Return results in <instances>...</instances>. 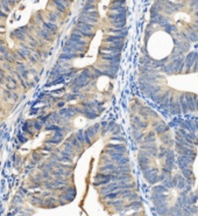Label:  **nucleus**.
Instances as JSON below:
<instances>
[{
    "label": "nucleus",
    "mask_w": 198,
    "mask_h": 216,
    "mask_svg": "<svg viewBox=\"0 0 198 216\" xmlns=\"http://www.w3.org/2000/svg\"><path fill=\"white\" fill-rule=\"evenodd\" d=\"M35 19H36V20L39 21V22H40V24H42V22H43V21H45V20H46V19H45V15H43V14H42V12H37V13L35 14Z\"/></svg>",
    "instance_id": "obj_35"
},
{
    "label": "nucleus",
    "mask_w": 198,
    "mask_h": 216,
    "mask_svg": "<svg viewBox=\"0 0 198 216\" xmlns=\"http://www.w3.org/2000/svg\"><path fill=\"white\" fill-rule=\"evenodd\" d=\"M41 26H42L43 29L48 31L49 33H51V34H54V35H56V32L58 31V25L53 24V22H49V21H47V20L43 21V22L41 24Z\"/></svg>",
    "instance_id": "obj_13"
},
{
    "label": "nucleus",
    "mask_w": 198,
    "mask_h": 216,
    "mask_svg": "<svg viewBox=\"0 0 198 216\" xmlns=\"http://www.w3.org/2000/svg\"><path fill=\"white\" fill-rule=\"evenodd\" d=\"M69 39L72 40V41H75V42H77V43H79L80 46H86V45H87V41L82 36V34H80V33L78 32V29H76V28L72 29V32H71Z\"/></svg>",
    "instance_id": "obj_8"
},
{
    "label": "nucleus",
    "mask_w": 198,
    "mask_h": 216,
    "mask_svg": "<svg viewBox=\"0 0 198 216\" xmlns=\"http://www.w3.org/2000/svg\"><path fill=\"white\" fill-rule=\"evenodd\" d=\"M43 158H45V157H43V154L40 152V151H39V149H35L34 152L30 154V159H29V160H32L34 164L37 165V164H40V162L43 160Z\"/></svg>",
    "instance_id": "obj_21"
},
{
    "label": "nucleus",
    "mask_w": 198,
    "mask_h": 216,
    "mask_svg": "<svg viewBox=\"0 0 198 216\" xmlns=\"http://www.w3.org/2000/svg\"><path fill=\"white\" fill-rule=\"evenodd\" d=\"M3 98L4 101L8 102V101H12V90H8V89H4L3 90Z\"/></svg>",
    "instance_id": "obj_32"
},
{
    "label": "nucleus",
    "mask_w": 198,
    "mask_h": 216,
    "mask_svg": "<svg viewBox=\"0 0 198 216\" xmlns=\"http://www.w3.org/2000/svg\"><path fill=\"white\" fill-rule=\"evenodd\" d=\"M5 86H6V89H8V90H12V91H18V89H19L20 84H19L18 79H16L14 76H12V75H6V82H5Z\"/></svg>",
    "instance_id": "obj_7"
},
{
    "label": "nucleus",
    "mask_w": 198,
    "mask_h": 216,
    "mask_svg": "<svg viewBox=\"0 0 198 216\" xmlns=\"http://www.w3.org/2000/svg\"><path fill=\"white\" fill-rule=\"evenodd\" d=\"M11 36H12L14 40L19 41V42H26V41H27V34H24L22 32H20L19 29H15L14 32H12Z\"/></svg>",
    "instance_id": "obj_19"
},
{
    "label": "nucleus",
    "mask_w": 198,
    "mask_h": 216,
    "mask_svg": "<svg viewBox=\"0 0 198 216\" xmlns=\"http://www.w3.org/2000/svg\"><path fill=\"white\" fill-rule=\"evenodd\" d=\"M108 143H112V144H121L125 143V138L119 133V134H112V137H109Z\"/></svg>",
    "instance_id": "obj_25"
},
{
    "label": "nucleus",
    "mask_w": 198,
    "mask_h": 216,
    "mask_svg": "<svg viewBox=\"0 0 198 216\" xmlns=\"http://www.w3.org/2000/svg\"><path fill=\"white\" fill-rule=\"evenodd\" d=\"M125 40L124 36L120 35H113V34H107L106 36H104L103 42L104 43H111V42H122Z\"/></svg>",
    "instance_id": "obj_16"
},
{
    "label": "nucleus",
    "mask_w": 198,
    "mask_h": 216,
    "mask_svg": "<svg viewBox=\"0 0 198 216\" xmlns=\"http://www.w3.org/2000/svg\"><path fill=\"white\" fill-rule=\"evenodd\" d=\"M20 32H22L24 34H28L29 33V27L28 26H24V27H20V28H18Z\"/></svg>",
    "instance_id": "obj_39"
},
{
    "label": "nucleus",
    "mask_w": 198,
    "mask_h": 216,
    "mask_svg": "<svg viewBox=\"0 0 198 216\" xmlns=\"http://www.w3.org/2000/svg\"><path fill=\"white\" fill-rule=\"evenodd\" d=\"M72 146H74V148H75V151H76V152H77V154H80L82 152H83V146L80 145V143L77 140V138H76V136H75V133H72L68 139H67Z\"/></svg>",
    "instance_id": "obj_12"
},
{
    "label": "nucleus",
    "mask_w": 198,
    "mask_h": 216,
    "mask_svg": "<svg viewBox=\"0 0 198 216\" xmlns=\"http://www.w3.org/2000/svg\"><path fill=\"white\" fill-rule=\"evenodd\" d=\"M62 149H64L65 152L67 153H69L72 158H75L76 156H77V152L75 151V148H74V146L68 141V140H64L63 143H62V147H61Z\"/></svg>",
    "instance_id": "obj_15"
},
{
    "label": "nucleus",
    "mask_w": 198,
    "mask_h": 216,
    "mask_svg": "<svg viewBox=\"0 0 198 216\" xmlns=\"http://www.w3.org/2000/svg\"><path fill=\"white\" fill-rule=\"evenodd\" d=\"M109 162H113V160L111 159L108 154H105V153H101L100 156V160H99V165H104V164H109Z\"/></svg>",
    "instance_id": "obj_27"
},
{
    "label": "nucleus",
    "mask_w": 198,
    "mask_h": 216,
    "mask_svg": "<svg viewBox=\"0 0 198 216\" xmlns=\"http://www.w3.org/2000/svg\"><path fill=\"white\" fill-rule=\"evenodd\" d=\"M97 11V7H96V4H84L83 6V10L82 12H95Z\"/></svg>",
    "instance_id": "obj_30"
},
{
    "label": "nucleus",
    "mask_w": 198,
    "mask_h": 216,
    "mask_svg": "<svg viewBox=\"0 0 198 216\" xmlns=\"http://www.w3.org/2000/svg\"><path fill=\"white\" fill-rule=\"evenodd\" d=\"M75 136H76L77 140L80 143V145L84 147V146H85V133H84V130L80 128V130H78V131H76V132H75Z\"/></svg>",
    "instance_id": "obj_24"
},
{
    "label": "nucleus",
    "mask_w": 198,
    "mask_h": 216,
    "mask_svg": "<svg viewBox=\"0 0 198 216\" xmlns=\"http://www.w3.org/2000/svg\"><path fill=\"white\" fill-rule=\"evenodd\" d=\"M32 124H33V128H34L35 133L40 132L41 130H42V127H43V124H42L40 120H37L36 118H35V119H32Z\"/></svg>",
    "instance_id": "obj_26"
},
{
    "label": "nucleus",
    "mask_w": 198,
    "mask_h": 216,
    "mask_svg": "<svg viewBox=\"0 0 198 216\" xmlns=\"http://www.w3.org/2000/svg\"><path fill=\"white\" fill-rule=\"evenodd\" d=\"M65 104H67V103H65V101L63 99V98H61L56 104H55V106L57 107V109H62V107H64L65 106Z\"/></svg>",
    "instance_id": "obj_36"
},
{
    "label": "nucleus",
    "mask_w": 198,
    "mask_h": 216,
    "mask_svg": "<svg viewBox=\"0 0 198 216\" xmlns=\"http://www.w3.org/2000/svg\"><path fill=\"white\" fill-rule=\"evenodd\" d=\"M14 1H15V4H18V3H20V1H21V0H14Z\"/></svg>",
    "instance_id": "obj_41"
},
{
    "label": "nucleus",
    "mask_w": 198,
    "mask_h": 216,
    "mask_svg": "<svg viewBox=\"0 0 198 216\" xmlns=\"http://www.w3.org/2000/svg\"><path fill=\"white\" fill-rule=\"evenodd\" d=\"M78 98V96L76 95V94H74V92H67L64 95V97H63V99L65 101V103H68V102H72V101H75V99H77Z\"/></svg>",
    "instance_id": "obj_28"
},
{
    "label": "nucleus",
    "mask_w": 198,
    "mask_h": 216,
    "mask_svg": "<svg viewBox=\"0 0 198 216\" xmlns=\"http://www.w3.org/2000/svg\"><path fill=\"white\" fill-rule=\"evenodd\" d=\"M64 141V133L62 132H54L49 138L45 140L46 144L53 145V146H58Z\"/></svg>",
    "instance_id": "obj_4"
},
{
    "label": "nucleus",
    "mask_w": 198,
    "mask_h": 216,
    "mask_svg": "<svg viewBox=\"0 0 198 216\" xmlns=\"http://www.w3.org/2000/svg\"><path fill=\"white\" fill-rule=\"evenodd\" d=\"M107 19L109 21H126V14L121 13H113V12H107Z\"/></svg>",
    "instance_id": "obj_17"
},
{
    "label": "nucleus",
    "mask_w": 198,
    "mask_h": 216,
    "mask_svg": "<svg viewBox=\"0 0 198 216\" xmlns=\"http://www.w3.org/2000/svg\"><path fill=\"white\" fill-rule=\"evenodd\" d=\"M18 140L20 141V145H22V144H26L29 140V137L27 134H25L24 132H21V133L18 134Z\"/></svg>",
    "instance_id": "obj_31"
},
{
    "label": "nucleus",
    "mask_w": 198,
    "mask_h": 216,
    "mask_svg": "<svg viewBox=\"0 0 198 216\" xmlns=\"http://www.w3.org/2000/svg\"><path fill=\"white\" fill-rule=\"evenodd\" d=\"M76 194H77L76 187L72 186V185H69L63 192H61V193L58 194V195H57V199L63 200L65 203H69V202H72V201L75 200Z\"/></svg>",
    "instance_id": "obj_1"
},
{
    "label": "nucleus",
    "mask_w": 198,
    "mask_h": 216,
    "mask_svg": "<svg viewBox=\"0 0 198 216\" xmlns=\"http://www.w3.org/2000/svg\"><path fill=\"white\" fill-rule=\"evenodd\" d=\"M95 1H96V3H97V1H99V0H95Z\"/></svg>",
    "instance_id": "obj_43"
},
{
    "label": "nucleus",
    "mask_w": 198,
    "mask_h": 216,
    "mask_svg": "<svg viewBox=\"0 0 198 216\" xmlns=\"http://www.w3.org/2000/svg\"><path fill=\"white\" fill-rule=\"evenodd\" d=\"M42 203H43V198L41 195H32L30 196V204H33L34 207H41L42 208Z\"/></svg>",
    "instance_id": "obj_22"
},
{
    "label": "nucleus",
    "mask_w": 198,
    "mask_h": 216,
    "mask_svg": "<svg viewBox=\"0 0 198 216\" xmlns=\"http://www.w3.org/2000/svg\"><path fill=\"white\" fill-rule=\"evenodd\" d=\"M117 169V164L116 162H109V164H104L99 165L98 172L100 173H106V174H112V173Z\"/></svg>",
    "instance_id": "obj_9"
},
{
    "label": "nucleus",
    "mask_w": 198,
    "mask_h": 216,
    "mask_svg": "<svg viewBox=\"0 0 198 216\" xmlns=\"http://www.w3.org/2000/svg\"><path fill=\"white\" fill-rule=\"evenodd\" d=\"M84 132H85V134L89 137V138H91L92 140H96L97 136L100 132V123H96V124L89 126L86 130H84Z\"/></svg>",
    "instance_id": "obj_5"
},
{
    "label": "nucleus",
    "mask_w": 198,
    "mask_h": 216,
    "mask_svg": "<svg viewBox=\"0 0 198 216\" xmlns=\"http://www.w3.org/2000/svg\"><path fill=\"white\" fill-rule=\"evenodd\" d=\"M69 1H70V3H72V1H74V0H69Z\"/></svg>",
    "instance_id": "obj_42"
},
{
    "label": "nucleus",
    "mask_w": 198,
    "mask_h": 216,
    "mask_svg": "<svg viewBox=\"0 0 198 216\" xmlns=\"http://www.w3.org/2000/svg\"><path fill=\"white\" fill-rule=\"evenodd\" d=\"M95 27L96 26H93V25H87V24H83V22H79V21H77L76 22V29H78V32L82 34V36H83V34L84 33H90V32H93V29H95Z\"/></svg>",
    "instance_id": "obj_10"
},
{
    "label": "nucleus",
    "mask_w": 198,
    "mask_h": 216,
    "mask_svg": "<svg viewBox=\"0 0 198 216\" xmlns=\"http://www.w3.org/2000/svg\"><path fill=\"white\" fill-rule=\"evenodd\" d=\"M111 182V175L109 174H106V173H100L98 172L97 174L95 175L93 178V187H101V186H105L107 183Z\"/></svg>",
    "instance_id": "obj_3"
},
{
    "label": "nucleus",
    "mask_w": 198,
    "mask_h": 216,
    "mask_svg": "<svg viewBox=\"0 0 198 216\" xmlns=\"http://www.w3.org/2000/svg\"><path fill=\"white\" fill-rule=\"evenodd\" d=\"M121 50H118L116 48H112V47H107V46H101L99 48V53H103V54H112V55H119Z\"/></svg>",
    "instance_id": "obj_20"
},
{
    "label": "nucleus",
    "mask_w": 198,
    "mask_h": 216,
    "mask_svg": "<svg viewBox=\"0 0 198 216\" xmlns=\"http://www.w3.org/2000/svg\"><path fill=\"white\" fill-rule=\"evenodd\" d=\"M7 15L8 14H6L5 12H3L1 10H0V21H5L7 19Z\"/></svg>",
    "instance_id": "obj_40"
},
{
    "label": "nucleus",
    "mask_w": 198,
    "mask_h": 216,
    "mask_svg": "<svg viewBox=\"0 0 198 216\" xmlns=\"http://www.w3.org/2000/svg\"><path fill=\"white\" fill-rule=\"evenodd\" d=\"M82 116H84L87 119H95V118H98L100 115L95 109H91V107H83V115Z\"/></svg>",
    "instance_id": "obj_14"
},
{
    "label": "nucleus",
    "mask_w": 198,
    "mask_h": 216,
    "mask_svg": "<svg viewBox=\"0 0 198 216\" xmlns=\"http://www.w3.org/2000/svg\"><path fill=\"white\" fill-rule=\"evenodd\" d=\"M105 31H106V33H108V34L120 35V36H124V37H126V36H127V28L117 29V28H113V27H108V28H106Z\"/></svg>",
    "instance_id": "obj_18"
},
{
    "label": "nucleus",
    "mask_w": 198,
    "mask_h": 216,
    "mask_svg": "<svg viewBox=\"0 0 198 216\" xmlns=\"http://www.w3.org/2000/svg\"><path fill=\"white\" fill-rule=\"evenodd\" d=\"M3 69L4 70H6V71H8L9 73V75H12V73L14 71V64L13 63H9V62H3Z\"/></svg>",
    "instance_id": "obj_29"
},
{
    "label": "nucleus",
    "mask_w": 198,
    "mask_h": 216,
    "mask_svg": "<svg viewBox=\"0 0 198 216\" xmlns=\"http://www.w3.org/2000/svg\"><path fill=\"white\" fill-rule=\"evenodd\" d=\"M61 18H62L61 13H58L57 11H55L53 8H47V12H46V15H45V19H47V21L53 22V24H57L61 20Z\"/></svg>",
    "instance_id": "obj_6"
},
{
    "label": "nucleus",
    "mask_w": 198,
    "mask_h": 216,
    "mask_svg": "<svg viewBox=\"0 0 198 216\" xmlns=\"http://www.w3.org/2000/svg\"><path fill=\"white\" fill-rule=\"evenodd\" d=\"M0 3H1V4H6V5H8L9 7H13V6L15 5V1H14V0H0Z\"/></svg>",
    "instance_id": "obj_37"
},
{
    "label": "nucleus",
    "mask_w": 198,
    "mask_h": 216,
    "mask_svg": "<svg viewBox=\"0 0 198 216\" xmlns=\"http://www.w3.org/2000/svg\"><path fill=\"white\" fill-rule=\"evenodd\" d=\"M12 160H13V165H14L15 167H18L19 165H21V161H22V159H21V156H19V154H14V156L12 157Z\"/></svg>",
    "instance_id": "obj_33"
},
{
    "label": "nucleus",
    "mask_w": 198,
    "mask_h": 216,
    "mask_svg": "<svg viewBox=\"0 0 198 216\" xmlns=\"http://www.w3.org/2000/svg\"><path fill=\"white\" fill-rule=\"evenodd\" d=\"M57 206H58V201H57V198H55V196H50V198L43 199L42 208H46V209H53V208H56Z\"/></svg>",
    "instance_id": "obj_11"
},
{
    "label": "nucleus",
    "mask_w": 198,
    "mask_h": 216,
    "mask_svg": "<svg viewBox=\"0 0 198 216\" xmlns=\"http://www.w3.org/2000/svg\"><path fill=\"white\" fill-rule=\"evenodd\" d=\"M57 113L59 115V117L64 120H70L72 119L74 117L78 116L77 112H76V106L75 105H69V106H64L62 109H58Z\"/></svg>",
    "instance_id": "obj_2"
},
{
    "label": "nucleus",
    "mask_w": 198,
    "mask_h": 216,
    "mask_svg": "<svg viewBox=\"0 0 198 216\" xmlns=\"http://www.w3.org/2000/svg\"><path fill=\"white\" fill-rule=\"evenodd\" d=\"M0 10H1L3 12H5L6 14H8V13L11 12L12 7H9V6H8V5H6V4H1V3H0Z\"/></svg>",
    "instance_id": "obj_34"
},
{
    "label": "nucleus",
    "mask_w": 198,
    "mask_h": 216,
    "mask_svg": "<svg viewBox=\"0 0 198 216\" xmlns=\"http://www.w3.org/2000/svg\"><path fill=\"white\" fill-rule=\"evenodd\" d=\"M126 0H111L109 5H125Z\"/></svg>",
    "instance_id": "obj_38"
},
{
    "label": "nucleus",
    "mask_w": 198,
    "mask_h": 216,
    "mask_svg": "<svg viewBox=\"0 0 198 216\" xmlns=\"http://www.w3.org/2000/svg\"><path fill=\"white\" fill-rule=\"evenodd\" d=\"M89 67H90V69H91L92 79H93V81H97L99 77L103 76V73H101V70H100L99 68H97V67H95V66H89Z\"/></svg>",
    "instance_id": "obj_23"
}]
</instances>
